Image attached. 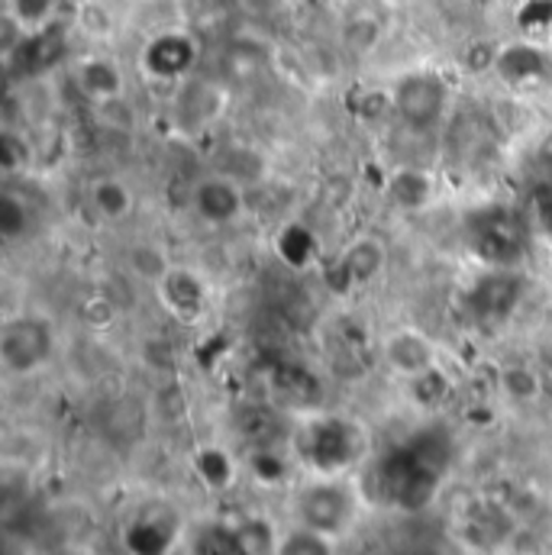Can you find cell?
Segmentation results:
<instances>
[{"instance_id": "6da1fadb", "label": "cell", "mask_w": 552, "mask_h": 555, "mask_svg": "<svg viewBox=\"0 0 552 555\" xmlns=\"http://www.w3.org/2000/svg\"><path fill=\"white\" fill-rule=\"evenodd\" d=\"M294 455L323 478H343L369 455V433L343 414H310L294 433Z\"/></svg>"}, {"instance_id": "7a4b0ae2", "label": "cell", "mask_w": 552, "mask_h": 555, "mask_svg": "<svg viewBox=\"0 0 552 555\" xmlns=\"http://www.w3.org/2000/svg\"><path fill=\"white\" fill-rule=\"evenodd\" d=\"M446 455L436 452V446H426L416 439L411 446L395 449L375 465V485L385 504L398 511H420L433 501L439 478H442V462Z\"/></svg>"}, {"instance_id": "3957f363", "label": "cell", "mask_w": 552, "mask_h": 555, "mask_svg": "<svg viewBox=\"0 0 552 555\" xmlns=\"http://www.w3.org/2000/svg\"><path fill=\"white\" fill-rule=\"evenodd\" d=\"M465 246L485 269H521L527 259V227L508 207H485L465 220Z\"/></svg>"}, {"instance_id": "277c9868", "label": "cell", "mask_w": 552, "mask_h": 555, "mask_svg": "<svg viewBox=\"0 0 552 555\" xmlns=\"http://www.w3.org/2000/svg\"><path fill=\"white\" fill-rule=\"evenodd\" d=\"M294 517L300 527L339 540L356 524V494L346 488L343 478L313 475V481L294 494Z\"/></svg>"}, {"instance_id": "5b68a950", "label": "cell", "mask_w": 552, "mask_h": 555, "mask_svg": "<svg viewBox=\"0 0 552 555\" xmlns=\"http://www.w3.org/2000/svg\"><path fill=\"white\" fill-rule=\"evenodd\" d=\"M55 352L52 326L36 313L10 317L0 330V365L10 375H33L49 365Z\"/></svg>"}, {"instance_id": "8992f818", "label": "cell", "mask_w": 552, "mask_h": 555, "mask_svg": "<svg viewBox=\"0 0 552 555\" xmlns=\"http://www.w3.org/2000/svg\"><path fill=\"white\" fill-rule=\"evenodd\" d=\"M524 297V278L517 269H485L462 294V307L475 323L495 326L511 320Z\"/></svg>"}, {"instance_id": "52a82bcc", "label": "cell", "mask_w": 552, "mask_h": 555, "mask_svg": "<svg viewBox=\"0 0 552 555\" xmlns=\"http://www.w3.org/2000/svg\"><path fill=\"white\" fill-rule=\"evenodd\" d=\"M395 114L411 127V130H429L442 120L446 104H449V85L433 75V72H414L405 75L395 91H391Z\"/></svg>"}, {"instance_id": "ba28073f", "label": "cell", "mask_w": 552, "mask_h": 555, "mask_svg": "<svg viewBox=\"0 0 552 555\" xmlns=\"http://www.w3.org/2000/svg\"><path fill=\"white\" fill-rule=\"evenodd\" d=\"M197 59H201L197 42L181 29H168V33H158L145 42L142 72L155 81H181L194 72Z\"/></svg>"}, {"instance_id": "9c48e42d", "label": "cell", "mask_w": 552, "mask_h": 555, "mask_svg": "<svg viewBox=\"0 0 552 555\" xmlns=\"http://www.w3.org/2000/svg\"><path fill=\"white\" fill-rule=\"evenodd\" d=\"M155 294H158L162 307L175 320H181V323H197L207 313V304H210L207 281L197 275V272L184 269V266H171L162 275V281L155 284Z\"/></svg>"}, {"instance_id": "30bf717a", "label": "cell", "mask_w": 552, "mask_h": 555, "mask_svg": "<svg viewBox=\"0 0 552 555\" xmlns=\"http://www.w3.org/2000/svg\"><path fill=\"white\" fill-rule=\"evenodd\" d=\"M191 207L207 227H230L240 220L246 201H243V188L233 178L214 175V178H201L194 184Z\"/></svg>"}, {"instance_id": "8fae6325", "label": "cell", "mask_w": 552, "mask_h": 555, "mask_svg": "<svg viewBox=\"0 0 552 555\" xmlns=\"http://www.w3.org/2000/svg\"><path fill=\"white\" fill-rule=\"evenodd\" d=\"M382 359H385V365L398 378H408V382H414L423 372L436 369V349L416 330H395V333H388L385 343H382Z\"/></svg>"}, {"instance_id": "7c38bea8", "label": "cell", "mask_w": 552, "mask_h": 555, "mask_svg": "<svg viewBox=\"0 0 552 555\" xmlns=\"http://www.w3.org/2000/svg\"><path fill=\"white\" fill-rule=\"evenodd\" d=\"M382 272H385V246L378 240H372V236H362V240L346 246V253L333 266V275L330 278H339L333 287L352 291V287L372 284Z\"/></svg>"}, {"instance_id": "4fadbf2b", "label": "cell", "mask_w": 552, "mask_h": 555, "mask_svg": "<svg viewBox=\"0 0 552 555\" xmlns=\"http://www.w3.org/2000/svg\"><path fill=\"white\" fill-rule=\"evenodd\" d=\"M130 555H171L178 543V524L162 511H145L124 533Z\"/></svg>"}, {"instance_id": "5bb4252c", "label": "cell", "mask_w": 552, "mask_h": 555, "mask_svg": "<svg viewBox=\"0 0 552 555\" xmlns=\"http://www.w3.org/2000/svg\"><path fill=\"white\" fill-rule=\"evenodd\" d=\"M495 72L504 85H514V88H524V85H537L547 78L550 72V62L543 55V49L530 46V42H514V46H504L495 59Z\"/></svg>"}, {"instance_id": "9a60e30c", "label": "cell", "mask_w": 552, "mask_h": 555, "mask_svg": "<svg viewBox=\"0 0 552 555\" xmlns=\"http://www.w3.org/2000/svg\"><path fill=\"white\" fill-rule=\"evenodd\" d=\"M75 85L85 98L91 101H117L124 94V72L114 59H104V55H91V59H81L78 68H75Z\"/></svg>"}, {"instance_id": "2e32d148", "label": "cell", "mask_w": 552, "mask_h": 555, "mask_svg": "<svg viewBox=\"0 0 552 555\" xmlns=\"http://www.w3.org/2000/svg\"><path fill=\"white\" fill-rule=\"evenodd\" d=\"M275 256L291 272H307L320 259V240L307 223L287 220L275 233Z\"/></svg>"}, {"instance_id": "e0dca14e", "label": "cell", "mask_w": 552, "mask_h": 555, "mask_svg": "<svg viewBox=\"0 0 552 555\" xmlns=\"http://www.w3.org/2000/svg\"><path fill=\"white\" fill-rule=\"evenodd\" d=\"M385 194L391 197V204L398 210H423L436 197V181H433L429 171L408 165V168H398V171L388 175Z\"/></svg>"}, {"instance_id": "ac0fdd59", "label": "cell", "mask_w": 552, "mask_h": 555, "mask_svg": "<svg viewBox=\"0 0 552 555\" xmlns=\"http://www.w3.org/2000/svg\"><path fill=\"white\" fill-rule=\"evenodd\" d=\"M91 207L98 217L117 223V220H127L137 207V197H133V188L120 178H101L91 184Z\"/></svg>"}, {"instance_id": "d6986e66", "label": "cell", "mask_w": 552, "mask_h": 555, "mask_svg": "<svg viewBox=\"0 0 552 555\" xmlns=\"http://www.w3.org/2000/svg\"><path fill=\"white\" fill-rule=\"evenodd\" d=\"M191 555H249L236 524H204L191 537Z\"/></svg>"}, {"instance_id": "ffe728a7", "label": "cell", "mask_w": 552, "mask_h": 555, "mask_svg": "<svg viewBox=\"0 0 552 555\" xmlns=\"http://www.w3.org/2000/svg\"><path fill=\"white\" fill-rule=\"evenodd\" d=\"M194 475L201 478V485H207L210 491H227L236 481V462L227 449L220 446H204L194 455Z\"/></svg>"}, {"instance_id": "44dd1931", "label": "cell", "mask_w": 552, "mask_h": 555, "mask_svg": "<svg viewBox=\"0 0 552 555\" xmlns=\"http://www.w3.org/2000/svg\"><path fill=\"white\" fill-rule=\"evenodd\" d=\"M59 0H7V16L23 33H39L55 23Z\"/></svg>"}, {"instance_id": "7402d4cb", "label": "cell", "mask_w": 552, "mask_h": 555, "mask_svg": "<svg viewBox=\"0 0 552 555\" xmlns=\"http://www.w3.org/2000/svg\"><path fill=\"white\" fill-rule=\"evenodd\" d=\"M336 540L317 533V530H307L300 524H294L287 533H278L275 555H336L333 550Z\"/></svg>"}, {"instance_id": "603a6c76", "label": "cell", "mask_w": 552, "mask_h": 555, "mask_svg": "<svg viewBox=\"0 0 552 555\" xmlns=\"http://www.w3.org/2000/svg\"><path fill=\"white\" fill-rule=\"evenodd\" d=\"M127 266H130V272L139 278V281H149L152 287L162 281V275L171 269L168 262H165V253L158 249V246H149V243H137L130 253H127Z\"/></svg>"}, {"instance_id": "cb8c5ba5", "label": "cell", "mask_w": 552, "mask_h": 555, "mask_svg": "<svg viewBox=\"0 0 552 555\" xmlns=\"http://www.w3.org/2000/svg\"><path fill=\"white\" fill-rule=\"evenodd\" d=\"M249 472L256 475V481L275 488V485H281L287 478V459L281 452H275V449L262 446V449H256L249 455Z\"/></svg>"}, {"instance_id": "d4e9b609", "label": "cell", "mask_w": 552, "mask_h": 555, "mask_svg": "<svg viewBox=\"0 0 552 555\" xmlns=\"http://www.w3.org/2000/svg\"><path fill=\"white\" fill-rule=\"evenodd\" d=\"M449 378H446V372L436 365V369H429V372H423L420 378L411 382V395L416 398V404H423V408H436L446 395H449Z\"/></svg>"}, {"instance_id": "484cf974", "label": "cell", "mask_w": 552, "mask_h": 555, "mask_svg": "<svg viewBox=\"0 0 552 555\" xmlns=\"http://www.w3.org/2000/svg\"><path fill=\"white\" fill-rule=\"evenodd\" d=\"M29 227V210L20 197L13 194H3L0 197V230L7 240H20Z\"/></svg>"}, {"instance_id": "4316f807", "label": "cell", "mask_w": 552, "mask_h": 555, "mask_svg": "<svg viewBox=\"0 0 552 555\" xmlns=\"http://www.w3.org/2000/svg\"><path fill=\"white\" fill-rule=\"evenodd\" d=\"M26 162H29V145H26V139H20L13 130H7V133H3V171L13 175V171H20Z\"/></svg>"}, {"instance_id": "83f0119b", "label": "cell", "mask_w": 552, "mask_h": 555, "mask_svg": "<svg viewBox=\"0 0 552 555\" xmlns=\"http://www.w3.org/2000/svg\"><path fill=\"white\" fill-rule=\"evenodd\" d=\"M504 385H508L511 395H537V378L527 369H511L504 375Z\"/></svg>"}, {"instance_id": "f1b7e54d", "label": "cell", "mask_w": 552, "mask_h": 555, "mask_svg": "<svg viewBox=\"0 0 552 555\" xmlns=\"http://www.w3.org/2000/svg\"><path fill=\"white\" fill-rule=\"evenodd\" d=\"M537 220H540L543 236L552 243V191L550 194H540V201H537Z\"/></svg>"}]
</instances>
